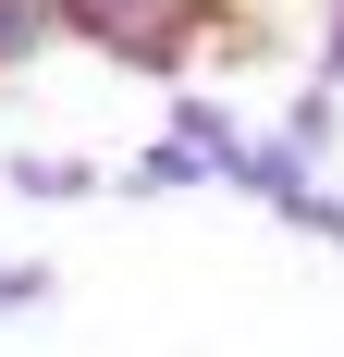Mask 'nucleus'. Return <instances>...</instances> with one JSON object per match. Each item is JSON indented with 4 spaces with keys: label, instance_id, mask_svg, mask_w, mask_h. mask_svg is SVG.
<instances>
[{
    "label": "nucleus",
    "instance_id": "f257e3e1",
    "mask_svg": "<svg viewBox=\"0 0 344 357\" xmlns=\"http://www.w3.org/2000/svg\"><path fill=\"white\" fill-rule=\"evenodd\" d=\"M246 0H49V25L74 37V50H99L111 74H160V86H185V74L234 37Z\"/></svg>",
    "mask_w": 344,
    "mask_h": 357
},
{
    "label": "nucleus",
    "instance_id": "f03ea898",
    "mask_svg": "<svg viewBox=\"0 0 344 357\" xmlns=\"http://www.w3.org/2000/svg\"><path fill=\"white\" fill-rule=\"evenodd\" d=\"M0 185L25 210H86V197H111V160H86V148H0Z\"/></svg>",
    "mask_w": 344,
    "mask_h": 357
},
{
    "label": "nucleus",
    "instance_id": "6e6552de",
    "mask_svg": "<svg viewBox=\"0 0 344 357\" xmlns=\"http://www.w3.org/2000/svg\"><path fill=\"white\" fill-rule=\"evenodd\" d=\"M37 50H62V25H49V0H0V74H25Z\"/></svg>",
    "mask_w": 344,
    "mask_h": 357
},
{
    "label": "nucleus",
    "instance_id": "0eeeda50",
    "mask_svg": "<svg viewBox=\"0 0 344 357\" xmlns=\"http://www.w3.org/2000/svg\"><path fill=\"white\" fill-rule=\"evenodd\" d=\"M271 222H283V234H308V247H332V259H344V185H332V173H308V185H295V197H283Z\"/></svg>",
    "mask_w": 344,
    "mask_h": 357
},
{
    "label": "nucleus",
    "instance_id": "39448f33",
    "mask_svg": "<svg viewBox=\"0 0 344 357\" xmlns=\"http://www.w3.org/2000/svg\"><path fill=\"white\" fill-rule=\"evenodd\" d=\"M283 148H295V160H308V173H332V148H344V86H295V99H283V123H271Z\"/></svg>",
    "mask_w": 344,
    "mask_h": 357
},
{
    "label": "nucleus",
    "instance_id": "9d476101",
    "mask_svg": "<svg viewBox=\"0 0 344 357\" xmlns=\"http://www.w3.org/2000/svg\"><path fill=\"white\" fill-rule=\"evenodd\" d=\"M308 74H320V86H344V0L320 13V50H308Z\"/></svg>",
    "mask_w": 344,
    "mask_h": 357
},
{
    "label": "nucleus",
    "instance_id": "1a4fd4ad",
    "mask_svg": "<svg viewBox=\"0 0 344 357\" xmlns=\"http://www.w3.org/2000/svg\"><path fill=\"white\" fill-rule=\"evenodd\" d=\"M49 296H62V271H49V259H0V321H37Z\"/></svg>",
    "mask_w": 344,
    "mask_h": 357
},
{
    "label": "nucleus",
    "instance_id": "7ed1b4c3",
    "mask_svg": "<svg viewBox=\"0 0 344 357\" xmlns=\"http://www.w3.org/2000/svg\"><path fill=\"white\" fill-rule=\"evenodd\" d=\"M160 136H185V148L209 160V185H221V173H234V148H246V123H234V99H209V86H172Z\"/></svg>",
    "mask_w": 344,
    "mask_h": 357
},
{
    "label": "nucleus",
    "instance_id": "20e7f679",
    "mask_svg": "<svg viewBox=\"0 0 344 357\" xmlns=\"http://www.w3.org/2000/svg\"><path fill=\"white\" fill-rule=\"evenodd\" d=\"M197 185H209V160H197V148H185V136H148L136 160L111 173V197H136V210H148V197H197Z\"/></svg>",
    "mask_w": 344,
    "mask_h": 357
},
{
    "label": "nucleus",
    "instance_id": "423d86ee",
    "mask_svg": "<svg viewBox=\"0 0 344 357\" xmlns=\"http://www.w3.org/2000/svg\"><path fill=\"white\" fill-rule=\"evenodd\" d=\"M234 197H258V210H283V197H295V185H308V160H295V148L283 136H258V123H246V148H234Z\"/></svg>",
    "mask_w": 344,
    "mask_h": 357
}]
</instances>
